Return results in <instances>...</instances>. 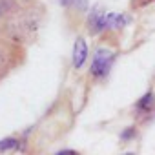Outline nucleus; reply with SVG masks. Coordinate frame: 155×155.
<instances>
[{"label": "nucleus", "mask_w": 155, "mask_h": 155, "mask_svg": "<svg viewBox=\"0 0 155 155\" xmlns=\"http://www.w3.org/2000/svg\"><path fill=\"white\" fill-rule=\"evenodd\" d=\"M28 60V48L0 35V84L8 77L22 68Z\"/></svg>", "instance_id": "nucleus-2"}, {"label": "nucleus", "mask_w": 155, "mask_h": 155, "mask_svg": "<svg viewBox=\"0 0 155 155\" xmlns=\"http://www.w3.org/2000/svg\"><path fill=\"white\" fill-rule=\"evenodd\" d=\"M106 11L97 4L90 13H88V18H86V29L91 37H97L101 33H104L106 29Z\"/></svg>", "instance_id": "nucleus-4"}, {"label": "nucleus", "mask_w": 155, "mask_h": 155, "mask_svg": "<svg viewBox=\"0 0 155 155\" xmlns=\"http://www.w3.org/2000/svg\"><path fill=\"white\" fill-rule=\"evenodd\" d=\"M155 110V97H153V91H148L146 95H142L137 104H135V111L137 115H146V113H151Z\"/></svg>", "instance_id": "nucleus-7"}, {"label": "nucleus", "mask_w": 155, "mask_h": 155, "mask_svg": "<svg viewBox=\"0 0 155 155\" xmlns=\"http://www.w3.org/2000/svg\"><path fill=\"white\" fill-rule=\"evenodd\" d=\"M135 137V128H128V130H124L122 133H120V139L122 140H130V139H133Z\"/></svg>", "instance_id": "nucleus-11"}, {"label": "nucleus", "mask_w": 155, "mask_h": 155, "mask_svg": "<svg viewBox=\"0 0 155 155\" xmlns=\"http://www.w3.org/2000/svg\"><path fill=\"white\" fill-rule=\"evenodd\" d=\"M58 2L68 11H79V13L88 11V0H58Z\"/></svg>", "instance_id": "nucleus-8"}, {"label": "nucleus", "mask_w": 155, "mask_h": 155, "mask_svg": "<svg viewBox=\"0 0 155 155\" xmlns=\"http://www.w3.org/2000/svg\"><path fill=\"white\" fill-rule=\"evenodd\" d=\"M126 24H128V17H126V15H120V13H108V15H106V29H104V31L117 33V31H120Z\"/></svg>", "instance_id": "nucleus-6"}, {"label": "nucleus", "mask_w": 155, "mask_h": 155, "mask_svg": "<svg viewBox=\"0 0 155 155\" xmlns=\"http://www.w3.org/2000/svg\"><path fill=\"white\" fill-rule=\"evenodd\" d=\"M151 4H155V0H130V9L131 11H139V9L148 8Z\"/></svg>", "instance_id": "nucleus-10"}, {"label": "nucleus", "mask_w": 155, "mask_h": 155, "mask_svg": "<svg viewBox=\"0 0 155 155\" xmlns=\"http://www.w3.org/2000/svg\"><path fill=\"white\" fill-rule=\"evenodd\" d=\"M46 18L48 9L40 0L26 4L18 0H0V35L26 48L38 40Z\"/></svg>", "instance_id": "nucleus-1"}, {"label": "nucleus", "mask_w": 155, "mask_h": 155, "mask_svg": "<svg viewBox=\"0 0 155 155\" xmlns=\"http://www.w3.org/2000/svg\"><path fill=\"white\" fill-rule=\"evenodd\" d=\"M18 2H24L26 4V2H35V0H18Z\"/></svg>", "instance_id": "nucleus-12"}, {"label": "nucleus", "mask_w": 155, "mask_h": 155, "mask_svg": "<svg viewBox=\"0 0 155 155\" xmlns=\"http://www.w3.org/2000/svg\"><path fill=\"white\" fill-rule=\"evenodd\" d=\"M18 139L17 137H6L0 140V151H11V150H18Z\"/></svg>", "instance_id": "nucleus-9"}, {"label": "nucleus", "mask_w": 155, "mask_h": 155, "mask_svg": "<svg viewBox=\"0 0 155 155\" xmlns=\"http://www.w3.org/2000/svg\"><path fill=\"white\" fill-rule=\"evenodd\" d=\"M115 57H117V51L110 46H99L95 55H93V60H91V66H90V79L101 82L104 81L113 62H115Z\"/></svg>", "instance_id": "nucleus-3"}, {"label": "nucleus", "mask_w": 155, "mask_h": 155, "mask_svg": "<svg viewBox=\"0 0 155 155\" xmlns=\"http://www.w3.org/2000/svg\"><path fill=\"white\" fill-rule=\"evenodd\" d=\"M88 53H90V49H88L86 38L84 37H77L75 38V44H73V53H71V64H73L75 69H81L86 64Z\"/></svg>", "instance_id": "nucleus-5"}]
</instances>
